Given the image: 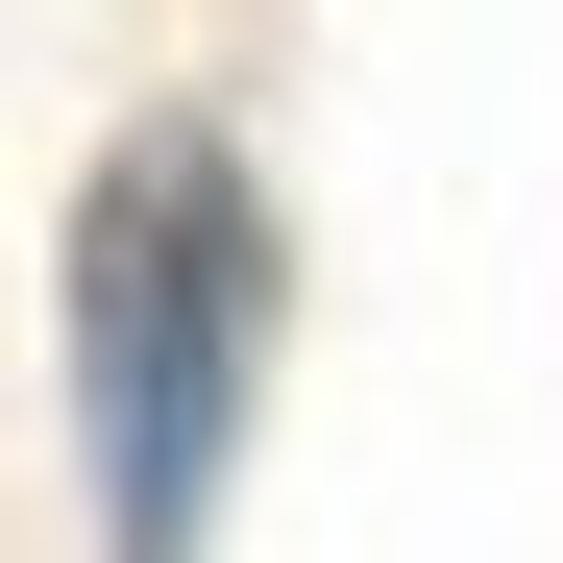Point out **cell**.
I'll list each match as a JSON object with an SVG mask.
<instances>
[{
	"mask_svg": "<svg viewBox=\"0 0 563 563\" xmlns=\"http://www.w3.org/2000/svg\"><path fill=\"white\" fill-rule=\"evenodd\" d=\"M269 343H295V245L221 123H123L74 197V465H99V563H197L245 490Z\"/></svg>",
	"mask_w": 563,
	"mask_h": 563,
	"instance_id": "6da1fadb",
	"label": "cell"
}]
</instances>
